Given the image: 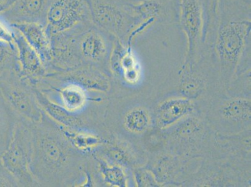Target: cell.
Segmentation results:
<instances>
[{
	"label": "cell",
	"mask_w": 251,
	"mask_h": 187,
	"mask_svg": "<svg viewBox=\"0 0 251 187\" xmlns=\"http://www.w3.org/2000/svg\"><path fill=\"white\" fill-rule=\"evenodd\" d=\"M17 180L6 169L0 160V187H19Z\"/></svg>",
	"instance_id": "obj_23"
},
{
	"label": "cell",
	"mask_w": 251,
	"mask_h": 187,
	"mask_svg": "<svg viewBox=\"0 0 251 187\" xmlns=\"http://www.w3.org/2000/svg\"><path fill=\"white\" fill-rule=\"evenodd\" d=\"M93 22L88 0H50L45 25L50 36Z\"/></svg>",
	"instance_id": "obj_6"
},
{
	"label": "cell",
	"mask_w": 251,
	"mask_h": 187,
	"mask_svg": "<svg viewBox=\"0 0 251 187\" xmlns=\"http://www.w3.org/2000/svg\"><path fill=\"white\" fill-rule=\"evenodd\" d=\"M136 178L137 182L140 186H155V183L153 178L151 174L147 172H136Z\"/></svg>",
	"instance_id": "obj_25"
},
{
	"label": "cell",
	"mask_w": 251,
	"mask_h": 187,
	"mask_svg": "<svg viewBox=\"0 0 251 187\" xmlns=\"http://www.w3.org/2000/svg\"><path fill=\"white\" fill-rule=\"evenodd\" d=\"M59 79L77 84L84 90L108 92L110 82L104 70L90 66H83L67 71L52 73Z\"/></svg>",
	"instance_id": "obj_9"
},
{
	"label": "cell",
	"mask_w": 251,
	"mask_h": 187,
	"mask_svg": "<svg viewBox=\"0 0 251 187\" xmlns=\"http://www.w3.org/2000/svg\"><path fill=\"white\" fill-rule=\"evenodd\" d=\"M30 127L33 139L31 170L39 185H72L83 169L84 159L63 135L59 127L43 120Z\"/></svg>",
	"instance_id": "obj_1"
},
{
	"label": "cell",
	"mask_w": 251,
	"mask_h": 187,
	"mask_svg": "<svg viewBox=\"0 0 251 187\" xmlns=\"http://www.w3.org/2000/svg\"><path fill=\"white\" fill-rule=\"evenodd\" d=\"M180 28L188 42L186 66L192 68L201 44L206 42L204 0H177Z\"/></svg>",
	"instance_id": "obj_7"
},
{
	"label": "cell",
	"mask_w": 251,
	"mask_h": 187,
	"mask_svg": "<svg viewBox=\"0 0 251 187\" xmlns=\"http://www.w3.org/2000/svg\"><path fill=\"white\" fill-rule=\"evenodd\" d=\"M150 116L145 109L137 108L132 109L125 116V128L133 133H141L150 124Z\"/></svg>",
	"instance_id": "obj_20"
},
{
	"label": "cell",
	"mask_w": 251,
	"mask_h": 187,
	"mask_svg": "<svg viewBox=\"0 0 251 187\" xmlns=\"http://www.w3.org/2000/svg\"><path fill=\"white\" fill-rule=\"evenodd\" d=\"M187 80L182 86V91L186 96L195 97L200 91V83L192 77H188Z\"/></svg>",
	"instance_id": "obj_24"
},
{
	"label": "cell",
	"mask_w": 251,
	"mask_h": 187,
	"mask_svg": "<svg viewBox=\"0 0 251 187\" xmlns=\"http://www.w3.org/2000/svg\"><path fill=\"white\" fill-rule=\"evenodd\" d=\"M123 1H124L127 3L134 4L139 3V2L145 1V0H123Z\"/></svg>",
	"instance_id": "obj_26"
},
{
	"label": "cell",
	"mask_w": 251,
	"mask_h": 187,
	"mask_svg": "<svg viewBox=\"0 0 251 187\" xmlns=\"http://www.w3.org/2000/svg\"><path fill=\"white\" fill-rule=\"evenodd\" d=\"M72 31L77 54L83 66H93L102 70L109 65L116 38L93 22L82 24Z\"/></svg>",
	"instance_id": "obj_4"
},
{
	"label": "cell",
	"mask_w": 251,
	"mask_h": 187,
	"mask_svg": "<svg viewBox=\"0 0 251 187\" xmlns=\"http://www.w3.org/2000/svg\"><path fill=\"white\" fill-rule=\"evenodd\" d=\"M93 23L123 45L140 24L132 4L123 0H88Z\"/></svg>",
	"instance_id": "obj_2"
},
{
	"label": "cell",
	"mask_w": 251,
	"mask_h": 187,
	"mask_svg": "<svg viewBox=\"0 0 251 187\" xmlns=\"http://www.w3.org/2000/svg\"><path fill=\"white\" fill-rule=\"evenodd\" d=\"M10 26L17 29L35 49L47 70L51 61L52 45L51 36L46 25L38 23H24L10 25Z\"/></svg>",
	"instance_id": "obj_11"
},
{
	"label": "cell",
	"mask_w": 251,
	"mask_h": 187,
	"mask_svg": "<svg viewBox=\"0 0 251 187\" xmlns=\"http://www.w3.org/2000/svg\"><path fill=\"white\" fill-rule=\"evenodd\" d=\"M34 91L42 111H45L52 119L55 120L58 125L72 129L80 128L83 126V121L81 118L67 110L63 106L50 101L36 89H34Z\"/></svg>",
	"instance_id": "obj_13"
},
{
	"label": "cell",
	"mask_w": 251,
	"mask_h": 187,
	"mask_svg": "<svg viewBox=\"0 0 251 187\" xmlns=\"http://www.w3.org/2000/svg\"><path fill=\"white\" fill-rule=\"evenodd\" d=\"M32 154L33 139L30 124L19 119L16 123L7 149L0 156V160L20 186L39 185L31 170Z\"/></svg>",
	"instance_id": "obj_3"
},
{
	"label": "cell",
	"mask_w": 251,
	"mask_h": 187,
	"mask_svg": "<svg viewBox=\"0 0 251 187\" xmlns=\"http://www.w3.org/2000/svg\"><path fill=\"white\" fill-rule=\"evenodd\" d=\"M19 119L0 94V156L7 149Z\"/></svg>",
	"instance_id": "obj_15"
},
{
	"label": "cell",
	"mask_w": 251,
	"mask_h": 187,
	"mask_svg": "<svg viewBox=\"0 0 251 187\" xmlns=\"http://www.w3.org/2000/svg\"><path fill=\"white\" fill-rule=\"evenodd\" d=\"M222 115L226 119L241 121L251 118V102L248 100H230L223 106Z\"/></svg>",
	"instance_id": "obj_19"
},
{
	"label": "cell",
	"mask_w": 251,
	"mask_h": 187,
	"mask_svg": "<svg viewBox=\"0 0 251 187\" xmlns=\"http://www.w3.org/2000/svg\"><path fill=\"white\" fill-rule=\"evenodd\" d=\"M15 72L20 73L15 46L0 42V77Z\"/></svg>",
	"instance_id": "obj_18"
},
{
	"label": "cell",
	"mask_w": 251,
	"mask_h": 187,
	"mask_svg": "<svg viewBox=\"0 0 251 187\" xmlns=\"http://www.w3.org/2000/svg\"><path fill=\"white\" fill-rule=\"evenodd\" d=\"M0 94L20 119L31 124L43 119V111L36 99L35 91L18 73L0 77Z\"/></svg>",
	"instance_id": "obj_5"
},
{
	"label": "cell",
	"mask_w": 251,
	"mask_h": 187,
	"mask_svg": "<svg viewBox=\"0 0 251 187\" xmlns=\"http://www.w3.org/2000/svg\"><path fill=\"white\" fill-rule=\"evenodd\" d=\"M84 89L70 83L59 91L64 108L71 113H76L85 106L87 97Z\"/></svg>",
	"instance_id": "obj_16"
},
{
	"label": "cell",
	"mask_w": 251,
	"mask_h": 187,
	"mask_svg": "<svg viewBox=\"0 0 251 187\" xmlns=\"http://www.w3.org/2000/svg\"><path fill=\"white\" fill-rule=\"evenodd\" d=\"M63 135L75 149L82 154L95 152L104 142V139L95 134L84 132L70 131L69 128L59 127Z\"/></svg>",
	"instance_id": "obj_14"
},
{
	"label": "cell",
	"mask_w": 251,
	"mask_h": 187,
	"mask_svg": "<svg viewBox=\"0 0 251 187\" xmlns=\"http://www.w3.org/2000/svg\"><path fill=\"white\" fill-rule=\"evenodd\" d=\"M193 110L190 100L173 99L163 102L157 109L156 120L157 126L166 128L181 119Z\"/></svg>",
	"instance_id": "obj_12"
},
{
	"label": "cell",
	"mask_w": 251,
	"mask_h": 187,
	"mask_svg": "<svg viewBox=\"0 0 251 187\" xmlns=\"http://www.w3.org/2000/svg\"><path fill=\"white\" fill-rule=\"evenodd\" d=\"M93 156L97 162L98 172L105 184L112 187L126 186V179L122 166L107 163L101 157Z\"/></svg>",
	"instance_id": "obj_17"
},
{
	"label": "cell",
	"mask_w": 251,
	"mask_h": 187,
	"mask_svg": "<svg viewBox=\"0 0 251 187\" xmlns=\"http://www.w3.org/2000/svg\"><path fill=\"white\" fill-rule=\"evenodd\" d=\"M220 0H204L206 17V41L213 38L218 22V8Z\"/></svg>",
	"instance_id": "obj_21"
},
{
	"label": "cell",
	"mask_w": 251,
	"mask_h": 187,
	"mask_svg": "<svg viewBox=\"0 0 251 187\" xmlns=\"http://www.w3.org/2000/svg\"><path fill=\"white\" fill-rule=\"evenodd\" d=\"M50 0H15L0 17L10 25L24 23L45 24Z\"/></svg>",
	"instance_id": "obj_8"
},
{
	"label": "cell",
	"mask_w": 251,
	"mask_h": 187,
	"mask_svg": "<svg viewBox=\"0 0 251 187\" xmlns=\"http://www.w3.org/2000/svg\"><path fill=\"white\" fill-rule=\"evenodd\" d=\"M0 42L14 44L13 31L10 25L0 17Z\"/></svg>",
	"instance_id": "obj_22"
},
{
	"label": "cell",
	"mask_w": 251,
	"mask_h": 187,
	"mask_svg": "<svg viewBox=\"0 0 251 187\" xmlns=\"http://www.w3.org/2000/svg\"><path fill=\"white\" fill-rule=\"evenodd\" d=\"M11 28L17 51L20 76L30 80L45 76L47 70L37 52L17 29Z\"/></svg>",
	"instance_id": "obj_10"
}]
</instances>
